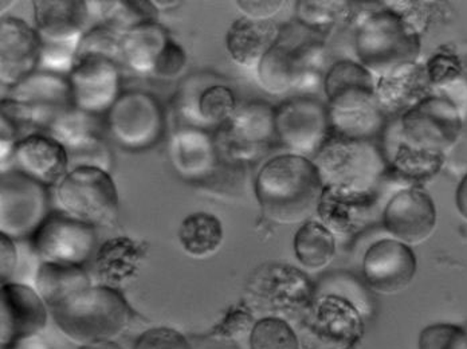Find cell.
<instances>
[{
	"label": "cell",
	"mask_w": 467,
	"mask_h": 349,
	"mask_svg": "<svg viewBox=\"0 0 467 349\" xmlns=\"http://www.w3.org/2000/svg\"><path fill=\"white\" fill-rule=\"evenodd\" d=\"M254 192L267 220L296 225L306 222L318 209L324 181L313 160L286 153L270 159L259 169Z\"/></svg>",
	"instance_id": "6da1fadb"
},
{
	"label": "cell",
	"mask_w": 467,
	"mask_h": 349,
	"mask_svg": "<svg viewBox=\"0 0 467 349\" xmlns=\"http://www.w3.org/2000/svg\"><path fill=\"white\" fill-rule=\"evenodd\" d=\"M330 128L350 138H368L386 124L376 101L371 72L356 62H336L324 81Z\"/></svg>",
	"instance_id": "7a4b0ae2"
},
{
	"label": "cell",
	"mask_w": 467,
	"mask_h": 349,
	"mask_svg": "<svg viewBox=\"0 0 467 349\" xmlns=\"http://www.w3.org/2000/svg\"><path fill=\"white\" fill-rule=\"evenodd\" d=\"M48 312L61 334L81 347L113 342L132 317L119 292L102 285L89 286Z\"/></svg>",
	"instance_id": "3957f363"
},
{
	"label": "cell",
	"mask_w": 467,
	"mask_h": 349,
	"mask_svg": "<svg viewBox=\"0 0 467 349\" xmlns=\"http://www.w3.org/2000/svg\"><path fill=\"white\" fill-rule=\"evenodd\" d=\"M356 53L366 69L380 77L417 62L420 31L394 10L375 11L364 18L356 36Z\"/></svg>",
	"instance_id": "277c9868"
},
{
	"label": "cell",
	"mask_w": 467,
	"mask_h": 349,
	"mask_svg": "<svg viewBox=\"0 0 467 349\" xmlns=\"http://www.w3.org/2000/svg\"><path fill=\"white\" fill-rule=\"evenodd\" d=\"M313 163L320 171L324 187L376 191L387 176L384 150L371 140L343 138L329 133Z\"/></svg>",
	"instance_id": "5b68a950"
},
{
	"label": "cell",
	"mask_w": 467,
	"mask_h": 349,
	"mask_svg": "<svg viewBox=\"0 0 467 349\" xmlns=\"http://www.w3.org/2000/svg\"><path fill=\"white\" fill-rule=\"evenodd\" d=\"M275 118V108L264 101L236 108L213 136L219 160L244 167L257 163L277 143Z\"/></svg>",
	"instance_id": "8992f818"
},
{
	"label": "cell",
	"mask_w": 467,
	"mask_h": 349,
	"mask_svg": "<svg viewBox=\"0 0 467 349\" xmlns=\"http://www.w3.org/2000/svg\"><path fill=\"white\" fill-rule=\"evenodd\" d=\"M247 308L264 314V319H292L312 303V283L298 269L282 263H267L250 277L246 291Z\"/></svg>",
	"instance_id": "52a82bcc"
},
{
	"label": "cell",
	"mask_w": 467,
	"mask_h": 349,
	"mask_svg": "<svg viewBox=\"0 0 467 349\" xmlns=\"http://www.w3.org/2000/svg\"><path fill=\"white\" fill-rule=\"evenodd\" d=\"M59 210L93 227L109 226L119 214V194L112 176L102 169H71L56 187Z\"/></svg>",
	"instance_id": "ba28073f"
},
{
	"label": "cell",
	"mask_w": 467,
	"mask_h": 349,
	"mask_svg": "<svg viewBox=\"0 0 467 349\" xmlns=\"http://www.w3.org/2000/svg\"><path fill=\"white\" fill-rule=\"evenodd\" d=\"M48 187L16 169L0 176V234L31 240L50 215Z\"/></svg>",
	"instance_id": "9c48e42d"
},
{
	"label": "cell",
	"mask_w": 467,
	"mask_h": 349,
	"mask_svg": "<svg viewBox=\"0 0 467 349\" xmlns=\"http://www.w3.org/2000/svg\"><path fill=\"white\" fill-rule=\"evenodd\" d=\"M397 132L409 146L446 156L460 140L462 118L451 101L429 96L399 118Z\"/></svg>",
	"instance_id": "30bf717a"
},
{
	"label": "cell",
	"mask_w": 467,
	"mask_h": 349,
	"mask_svg": "<svg viewBox=\"0 0 467 349\" xmlns=\"http://www.w3.org/2000/svg\"><path fill=\"white\" fill-rule=\"evenodd\" d=\"M108 128L125 149H150L163 138L165 115L155 96L142 90L121 93L107 116Z\"/></svg>",
	"instance_id": "8fae6325"
},
{
	"label": "cell",
	"mask_w": 467,
	"mask_h": 349,
	"mask_svg": "<svg viewBox=\"0 0 467 349\" xmlns=\"http://www.w3.org/2000/svg\"><path fill=\"white\" fill-rule=\"evenodd\" d=\"M277 143L293 155H315L330 133L329 110L321 102L295 98L275 108Z\"/></svg>",
	"instance_id": "7c38bea8"
},
{
	"label": "cell",
	"mask_w": 467,
	"mask_h": 349,
	"mask_svg": "<svg viewBox=\"0 0 467 349\" xmlns=\"http://www.w3.org/2000/svg\"><path fill=\"white\" fill-rule=\"evenodd\" d=\"M94 227L67 217L50 214L31 238V249L42 262L84 266L96 251Z\"/></svg>",
	"instance_id": "4fadbf2b"
},
{
	"label": "cell",
	"mask_w": 467,
	"mask_h": 349,
	"mask_svg": "<svg viewBox=\"0 0 467 349\" xmlns=\"http://www.w3.org/2000/svg\"><path fill=\"white\" fill-rule=\"evenodd\" d=\"M76 109L101 116L121 96L119 64L104 56L79 59L67 76Z\"/></svg>",
	"instance_id": "5bb4252c"
},
{
	"label": "cell",
	"mask_w": 467,
	"mask_h": 349,
	"mask_svg": "<svg viewBox=\"0 0 467 349\" xmlns=\"http://www.w3.org/2000/svg\"><path fill=\"white\" fill-rule=\"evenodd\" d=\"M5 98L24 105L39 133H47L57 118L74 108L67 77L39 70L8 90Z\"/></svg>",
	"instance_id": "9a60e30c"
},
{
	"label": "cell",
	"mask_w": 467,
	"mask_h": 349,
	"mask_svg": "<svg viewBox=\"0 0 467 349\" xmlns=\"http://www.w3.org/2000/svg\"><path fill=\"white\" fill-rule=\"evenodd\" d=\"M387 231L407 246L426 242L437 227V210L427 192L418 187L399 191L383 214Z\"/></svg>",
	"instance_id": "2e32d148"
},
{
	"label": "cell",
	"mask_w": 467,
	"mask_h": 349,
	"mask_svg": "<svg viewBox=\"0 0 467 349\" xmlns=\"http://www.w3.org/2000/svg\"><path fill=\"white\" fill-rule=\"evenodd\" d=\"M50 314L36 289L24 283L5 282L0 288V342L2 347L41 334Z\"/></svg>",
	"instance_id": "e0dca14e"
},
{
	"label": "cell",
	"mask_w": 467,
	"mask_h": 349,
	"mask_svg": "<svg viewBox=\"0 0 467 349\" xmlns=\"http://www.w3.org/2000/svg\"><path fill=\"white\" fill-rule=\"evenodd\" d=\"M41 38L36 27L13 16L0 21V81L13 89L27 77L38 72Z\"/></svg>",
	"instance_id": "ac0fdd59"
},
{
	"label": "cell",
	"mask_w": 467,
	"mask_h": 349,
	"mask_svg": "<svg viewBox=\"0 0 467 349\" xmlns=\"http://www.w3.org/2000/svg\"><path fill=\"white\" fill-rule=\"evenodd\" d=\"M417 268L414 251L397 240L374 243L363 261L367 285L380 294H397L406 291L417 274Z\"/></svg>",
	"instance_id": "d6986e66"
},
{
	"label": "cell",
	"mask_w": 467,
	"mask_h": 349,
	"mask_svg": "<svg viewBox=\"0 0 467 349\" xmlns=\"http://www.w3.org/2000/svg\"><path fill=\"white\" fill-rule=\"evenodd\" d=\"M16 171L27 175L47 187H57L69 172L65 147L47 133H34L19 141L14 152Z\"/></svg>",
	"instance_id": "ffe728a7"
},
{
	"label": "cell",
	"mask_w": 467,
	"mask_h": 349,
	"mask_svg": "<svg viewBox=\"0 0 467 349\" xmlns=\"http://www.w3.org/2000/svg\"><path fill=\"white\" fill-rule=\"evenodd\" d=\"M34 19L41 44H79L87 33L89 2L36 0Z\"/></svg>",
	"instance_id": "44dd1931"
},
{
	"label": "cell",
	"mask_w": 467,
	"mask_h": 349,
	"mask_svg": "<svg viewBox=\"0 0 467 349\" xmlns=\"http://www.w3.org/2000/svg\"><path fill=\"white\" fill-rule=\"evenodd\" d=\"M429 76L417 62L403 65L380 77L376 84V101L386 118H401L429 98Z\"/></svg>",
	"instance_id": "7402d4cb"
},
{
	"label": "cell",
	"mask_w": 467,
	"mask_h": 349,
	"mask_svg": "<svg viewBox=\"0 0 467 349\" xmlns=\"http://www.w3.org/2000/svg\"><path fill=\"white\" fill-rule=\"evenodd\" d=\"M170 158L173 169L192 183L206 180L219 164L215 141L206 130L182 128L170 141Z\"/></svg>",
	"instance_id": "603a6c76"
},
{
	"label": "cell",
	"mask_w": 467,
	"mask_h": 349,
	"mask_svg": "<svg viewBox=\"0 0 467 349\" xmlns=\"http://www.w3.org/2000/svg\"><path fill=\"white\" fill-rule=\"evenodd\" d=\"M376 191L324 187L318 214L324 225L337 234H347L363 226L376 207Z\"/></svg>",
	"instance_id": "cb8c5ba5"
},
{
	"label": "cell",
	"mask_w": 467,
	"mask_h": 349,
	"mask_svg": "<svg viewBox=\"0 0 467 349\" xmlns=\"http://www.w3.org/2000/svg\"><path fill=\"white\" fill-rule=\"evenodd\" d=\"M281 30L272 19H236L226 36V46L233 61L239 67H258L261 59L280 42Z\"/></svg>",
	"instance_id": "d4e9b609"
},
{
	"label": "cell",
	"mask_w": 467,
	"mask_h": 349,
	"mask_svg": "<svg viewBox=\"0 0 467 349\" xmlns=\"http://www.w3.org/2000/svg\"><path fill=\"white\" fill-rule=\"evenodd\" d=\"M141 258L140 246L130 238L117 237L105 241L94 257V274L99 285L119 291L139 273Z\"/></svg>",
	"instance_id": "484cf974"
},
{
	"label": "cell",
	"mask_w": 467,
	"mask_h": 349,
	"mask_svg": "<svg viewBox=\"0 0 467 349\" xmlns=\"http://www.w3.org/2000/svg\"><path fill=\"white\" fill-rule=\"evenodd\" d=\"M387 160L386 178L418 187L440 174L444 155L418 149L398 139L394 146H384Z\"/></svg>",
	"instance_id": "4316f807"
},
{
	"label": "cell",
	"mask_w": 467,
	"mask_h": 349,
	"mask_svg": "<svg viewBox=\"0 0 467 349\" xmlns=\"http://www.w3.org/2000/svg\"><path fill=\"white\" fill-rule=\"evenodd\" d=\"M170 39L168 31L158 22L138 26L121 36V62L138 75H153Z\"/></svg>",
	"instance_id": "83f0119b"
},
{
	"label": "cell",
	"mask_w": 467,
	"mask_h": 349,
	"mask_svg": "<svg viewBox=\"0 0 467 349\" xmlns=\"http://www.w3.org/2000/svg\"><path fill=\"white\" fill-rule=\"evenodd\" d=\"M92 286L89 274L82 266L42 262L36 275V291L48 311Z\"/></svg>",
	"instance_id": "f1b7e54d"
},
{
	"label": "cell",
	"mask_w": 467,
	"mask_h": 349,
	"mask_svg": "<svg viewBox=\"0 0 467 349\" xmlns=\"http://www.w3.org/2000/svg\"><path fill=\"white\" fill-rule=\"evenodd\" d=\"M258 81L270 95H284L297 89L301 77L298 46L290 47L278 42L257 67Z\"/></svg>",
	"instance_id": "f546056e"
},
{
	"label": "cell",
	"mask_w": 467,
	"mask_h": 349,
	"mask_svg": "<svg viewBox=\"0 0 467 349\" xmlns=\"http://www.w3.org/2000/svg\"><path fill=\"white\" fill-rule=\"evenodd\" d=\"M178 238L187 255L203 260L215 254L223 245V226L215 215L195 212L182 222Z\"/></svg>",
	"instance_id": "4dcf8cb0"
},
{
	"label": "cell",
	"mask_w": 467,
	"mask_h": 349,
	"mask_svg": "<svg viewBox=\"0 0 467 349\" xmlns=\"http://www.w3.org/2000/svg\"><path fill=\"white\" fill-rule=\"evenodd\" d=\"M295 252L301 265L307 271H321L335 258V237L324 223L309 221L296 234Z\"/></svg>",
	"instance_id": "1f68e13d"
},
{
	"label": "cell",
	"mask_w": 467,
	"mask_h": 349,
	"mask_svg": "<svg viewBox=\"0 0 467 349\" xmlns=\"http://www.w3.org/2000/svg\"><path fill=\"white\" fill-rule=\"evenodd\" d=\"M99 5L102 25L112 28L119 36H124L138 26L152 24L158 19V8L152 2L115 0L99 2Z\"/></svg>",
	"instance_id": "d6a6232c"
},
{
	"label": "cell",
	"mask_w": 467,
	"mask_h": 349,
	"mask_svg": "<svg viewBox=\"0 0 467 349\" xmlns=\"http://www.w3.org/2000/svg\"><path fill=\"white\" fill-rule=\"evenodd\" d=\"M101 133L99 116L90 115L82 110L70 109L57 118L47 130V135L56 139L64 147L73 146L89 136Z\"/></svg>",
	"instance_id": "836d02e7"
},
{
	"label": "cell",
	"mask_w": 467,
	"mask_h": 349,
	"mask_svg": "<svg viewBox=\"0 0 467 349\" xmlns=\"http://www.w3.org/2000/svg\"><path fill=\"white\" fill-rule=\"evenodd\" d=\"M65 149L69 159V171L81 167H89V169H102L110 174L113 167V153L102 133L89 136L73 146L65 147Z\"/></svg>",
	"instance_id": "e575fe53"
},
{
	"label": "cell",
	"mask_w": 467,
	"mask_h": 349,
	"mask_svg": "<svg viewBox=\"0 0 467 349\" xmlns=\"http://www.w3.org/2000/svg\"><path fill=\"white\" fill-rule=\"evenodd\" d=\"M250 349H301V343L287 322L267 317L255 323Z\"/></svg>",
	"instance_id": "d590c367"
},
{
	"label": "cell",
	"mask_w": 467,
	"mask_h": 349,
	"mask_svg": "<svg viewBox=\"0 0 467 349\" xmlns=\"http://www.w3.org/2000/svg\"><path fill=\"white\" fill-rule=\"evenodd\" d=\"M88 56H104L119 64L121 61V36L102 24L89 28L79 42L76 62Z\"/></svg>",
	"instance_id": "8d00e7d4"
},
{
	"label": "cell",
	"mask_w": 467,
	"mask_h": 349,
	"mask_svg": "<svg viewBox=\"0 0 467 349\" xmlns=\"http://www.w3.org/2000/svg\"><path fill=\"white\" fill-rule=\"evenodd\" d=\"M420 349H467V331L460 326H427L420 334Z\"/></svg>",
	"instance_id": "74e56055"
},
{
	"label": "cell",
	"mask_w": 467,
	"mask_h": 349,
	"mask_svg": "<svg viewBox=\"0 0 467 349\" xmlns=\"http://www.w3.org/2000/svg\"><path fill=\"white\" fill-rule=\"evenodd\" d=\"M327 2H298L297 16L307 28H326L335 24L343 7Z\"/></svg>",
	"instance_id": "f35d334b"
},
{
	"label": "cell",
	"mask_w": 467,
	"mask_h": 349,
	"mask_svg": "<svg viewBox=\"0 0 467 349\" xmlns=\"http://www.w3.org/2000/svg\"><path fill=\"white\" fill-rule=\"evenodd\" d=\"M426 72L430 84L442 87V85L455 81L461 76L462 64H461L460 58L450 51H441L430 58Z\"/></svg>",
	"instance_id": "ab89813d"
},
{
	"label": "cell",
	"mask_w": 467,
	"mask_h": 349,
	"mask_svg": "<svg viewBox=\"0 0 467 349\" xmlns=\"http://www.w3.org/2000/svg\"><path fill=\"white\" fill-rule=\"evenodd\" d=\"M187 65L186 50L171 38L159 56L153 76L158 77L159 79L171 81V79L178 78V76L186 69Z\"/></svg>",
	"instance_id": "60d3db41"
},
{
	"label": "cell",
	"mask_w": 467,
	"mask_h": 349,
	"mask_svg": "<svg viewBox=\"0 0 467 349\" xmlns=\"http://www.w3.org/2000/svg\"><path fill=\"white\" fill-rule=\"evenodd\" d=\"M133 349H191V347L190 343L181 332L159 326L144 332Z\"/></svg>",
	"instance_id": "b9f144b4"
},
{
	"label": "cell",
	"mask_w": 467,
	"mask_h": 349,
	"mask_svg": "<svg viewBox=\"0 0 467 349\" xmlns=\"http://www.w3.org/2000/svg\"><path fill=\"white\" fill-rule=\"evenodd\" d=\"M255 323L249 308H234L224 317L223 322L216 326L213 334L226 339H236L244 336L247 332L252 334Z\"/></svg>",
	"instance_id": "7bdbcfd3"
},
{
	"label": "cell",
	"mask_w": 467,
	"mask_h": 349,
	"mask_svg": "<svg viewBox=\"0 0 467 349\" xmlns=\"http://www.w3.org/2000/svg\"><path fill=\"white\" fill-rule=\"evenodd\" d=\"M16 241L0 234V277L2 283L8 282L18 268Z\"/></svg>",
	"instance_id": "ee69618b"
},
{
	"label": "cell",
	"mask_w": 467,
	"mask_h": 349,
	"mask_svg": "<svg viewBox=\"0 0 467 349\" xmlns=\"http://www.w3.org/2000/svg\"><path fill=\"white\" fill-rule=\"evenodd\" d=\"M239 10L246 18L267 21L281 10L284 2H236Z\"/></svg>",
	"instance_id": "f6af8a7d"
},
{
	"label": "cell",
	"mask_w": 467,
	"mask_h": 349,
	"mask_svg": "<svg viewBox=\"0 0 467 349\" xmlns=\"http://www.w3.org/2000/svg\"><path fill=\"white\" fill-rule=\"evenodd\" d=\"M2 349H50L47 343L36 334V336L24 337V339L16 340L5 345Z\"/></svg>",
	"instance_id": "bcb514c9"
},
{
	"label": "cell",
	"mask_w": 467,
	"mask_h": 349,
	"mask_svg": "<svg viewBox=\"0 0 467 349\" xmlns=\"http://www.w3.org/2000/svg\"><path fill=\"white\" fill-rule=\"evenodd\" d=\"M455 203H457L458 212H460L461 217L467 222V174L461 180L460 186H458L457 194H455Z\"/></svg>",
	"instance_id": "7dc6e473"
},
{
	"label": "cell",
	"mask_w": 467,
	"mask_h": 349,
	"mask_svg": "<svg viewBox=\"0 0 467 349\" xmlns=\"http://www.w3.org/2000/svg\"><path fill=\"white\" fill-rule=\"evenodd\" d=\"M79 349H122L115 342H99L94 343V344L84 345Z\"/></svg>",
	"instance_id": "c3c4849f"
}]
</instances>
